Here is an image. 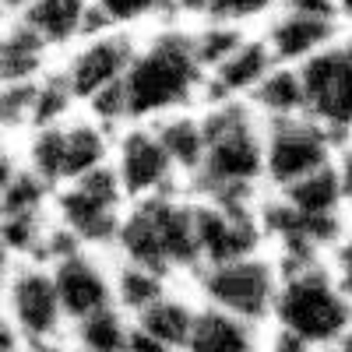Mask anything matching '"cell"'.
Here are the masks:
<instances>
[{"mask_svg": "<svg viewBox=\"0 0 352 352\" xmlns=\"http://www.w3.org/2000/svg\"><path fill=\"white\" fill-rule=\"evenodd\" d=\"M204 71L194 50L190 25L169 21L138 39L134 64L124 78V99L131 124H162L169 116L204 106Z\"/></svg>", "mask_w": 352, "mask_h": 352, "instance_id": "cell-1", "label": "cell"}, {"mask_svg": "<svg viewBox=\"0 0 352 352\" xmlns=\"http://www.w3.org/2000/svg\"><path fill=\"white\" fill-rule=\"evenodd\" d=\"M204 116V162L187 194L215 201L257 204L264 197V124L250 102L201 106Z\"/></svg>", "mask_w": 352, "mask_h": 352, "instance_id": "cell-2", "label": "cell"}, {"mask_svg": "<svg viewBox=\"0 0 352 352\" xmlns=\"http://www.w3.org/2000/svg\"><path fill=\"white\" fill-rule=\"evenodd\" d=\"M116 261L148 268L169 282L194 278L201 272L194 197L187 190L162 194L152 201H134L113 243Z\"/></svg>", "mask_w": 352, "mask_h": 352, "instance_id": "cell-3", "label": "cell"}, {"mask_svg": "<svg viewBox=\"0 0 352 352\" xmlns=\"http://www.w3.org/2000/svg\"><path fill=\"white\" fill-rule=\"evenodd\" d=\"M352 328V300L328 261L282 268L272 310V335L307 352H328Z\"/></svg>", "mask_w": 352, "mask_h": 352, "instance_id": "cell-4", "label": "cell"}, {"mask_svg": "<svg viewBox=\"0 0 352 352\" xmlns=\"http://www.w3.org/2000/svg\"><path fill=\"white\" fill-rule=\"evenodd\" d=\"M113 141H116V131H109L96 116L78 109L74 116H67L60 124H50V127L25 134L18 155L53 190H60L99 169H109Z\"/></svg>", "mask_w": 352, "mask_h": 352, "instance_id": "cell-5", "label": "cell"}, {"mask_svg": "<svg viewBox=\"0 0 352 352\" xmlns=\"http://www.w3.org/2000/svg\"><path fill=\"white\" fill-rule=\"evenodd\" d=\"M28 349L46 352L67 345L71 320L56 296V282L50 264L43 261H18L4 264V320Z\"/></svg>", "mask_w": 352, "mask_h": 352, "instance_id": "cell-6", "label": "cell"}, {"mask_svg": "<svg viewBox=\"0 0 352 352\" xmlns=\"http://www.w3.org/2000/svg\"><path fill=\"white\" fill-rule=\"evenodd\" d=\"M278 282H282V268L268 250L229 261V264H208V268H201L194 275V289L201 303L226 310L232 317H243L257 328L272 324Z\"/></svg>", "mask_w": 352, "mask_h": 352, "instance_id": "cell-7", "label": "cell"}, {"mask_svg": "<svg viewBox=\"0 0 352 352\" xmlns=\"http://www.w3.org/2000/svg\"><path fill=\"white\" fill-rule=\"evenodd\" d=\"M127 208L131 201L124 187L116 184L113 169H99L53 194L56 229H64L78 247H88V250H113Z\"/></svg>", "mask_w": 352, "mask_h": 352, "instance_id": "cell-8", "label": "cell"}, {"mask_svg": "<svg viewBox=\"0 0 352 352\" xmlns=\"http://www.w3.org/2000/svg\"><path fill=\"white\" fill-rule=\"evenodd\" d=\"M338 138L320 127L314 116L264 124V184L268 190H285L307 176L328 169L338 152Z\"/></svg>", "mask_w": 352, "mask_h": 352, "instance_id": "cell-9", "label": "cell"}, {"mask_svg": "<svg viewBox=\"0 0 352 352\" xmlns=\"http://www.w3.org/2000/svg\"><path fill=\"white\" fill-rule=\"evenodd\" d=\"M109 169L116 176V184L124 187L131 204L187 190L184 176L176 173L155 124H127V127L116 131Z\"/></svg>", "mask_w": 352, "mask_h": 352, "instance_id": "cell-10", "label": "cell"}, {"mask_svg": "<svg viewBox=\"0 0 352 352\" xmlns=\"http://www.w3.org/2000/svg\"><path fill=\"white\" fill-rule=\"evenodd\" d=\"M307 116L328 127L338 141L352 138V32H345L300 67Z\"/></svg>", "mask_w": 352, "mask_h": 352, "instance_id": "cell-11", "label": "cell"}, {"mask_svg": "<svg viewBox=\"0 0 352 352\" xmlns=\"http://www.w3.org/2000/svg\"><path fill=\"white\" fill-rule=\"evenodd\" d=\"M138 39L141 36L116 32V28H99V32L85 36L78 46H71L60 56L56 67H60L64 81L71 85L81 109L127 78V71L134 64V53H138Z\"/></svg>", "mask_w": 352, "mask_h": 352, "instance_id": "cell-12", "label": "cell"}, {"mask_svg": "<svg viewBox=\"0 0 352 352\" xmlns=\"http://www.w3.org/2000/svg\"><path fill=\"white\" fill-rule=\"evenodd\" d=\"M194 197V194H190ZM261 204V201H257ZM257 204L243 201H215V197H194V222H197V250L201 268L208 264H229L250 254H261L264 229Z\"/></svg>", "mask_w": 352, "mask_h": 352, "instance_id": "cell-13", "label": "cell"}, {"mask_svg": "<svg viewBox=\"0 0 352 352\" xmlns=\"http://www.w3.org/2000/svg\"><path fill=\"white\" fill-rule=\"evenodd\" d=\"M50 272L56 282V296L67 314L71 324L92 317L99 310L116 307V285H113V268H106L99 250L88 247H71L60 257L50 261Z\"/></svg>", "mask_w": 352, "mask_h": 352, "instance_id": "cell-14", "label": "cell"}, {"mask_svg": "<svg viewBox=\"0 0 352 352\" xmlns=\"http://www.w3.org/2000/svg\"><path fill=\"white\" fill-rule=\"evenodd\" d=\"M342 32H345V25L338 18L307 14V11H296L289 4H282L261 25V36L268 43L275 64H282V67H303L310 56L328 50Z\"/></svg>", "mask_w": 352, "mask_h": 352, "instance_id": "cell-15", "label": "cell"}, {"mask_svg": "<svg viewBox=\"0 0 352 352\" xmlns=\"http://www.w3.org/2000/svg\"><path fill=\"white\" fill-rule=\"evenodd\" d=\"M275 56L264 43L261 28L250 32L226 60L208 71V85H204V106L215 102H250V96L257 92V85L275 71Z\"/></svg>", "mask_w": 352, "mask_h": 352, "instance_id": "cell-16", "label": "cell"}, {"mask_svg": "<svg viewBox=\"0 0 352 352\" xmlns=\"http://www.w3.org/2000/svg\"><path fill=\"white\" fill-rule=\"evenodd\" d=\"M11 21H25L56 56H64L85 36L102 28L96 14V0H36L21 18Z\"/></svg>", "mask_w": 352, "mask_h": 352, "instance_id": "cell-17", "label": "cell"}, {"mask_svg": "<svg viewBox=\"0 0 352 352\" xmlns=\"http://www.w3.org/2000/svg\"><path fill=\"white\" fill-rule=\"evenodd\" d=\"M56 64H60V56L25 21H4V36H0V78H4V85L39 81Z\"/></svg>", "mask_w": 352, "mask_h": 352, "instance_id": "cell-18", "label": "cell"}, {"mask_svg": "<svg viewBox=\"0 0 352 352\" xmlns=\"http://www.w3.org/2000/svg\"><path fill=\"white\" fill-rule=\"evenodd\" d=\"M184 352H264V342L257 324L201 303Z\"/></svg>", "mask_w": 352, "mask_h": 352, "instance_id": "cell-19", "label": "cell"}, {"mask_svg": "<svg viewBox=\"0 0 352 352\" xmlns=\"http://www.w3.org/2000/svg\"><path fill=\"white\" fill-rule=\"evenodd\" d=\"M250 109L261 116V124H278V120H296L307 116V92L300 67H275L268 78L257 85L250 96Z\"/></svg>", "mask_w": 352, "mask_h": 352, "instance_id": "cell-20", "label": "cell"}, {"mask_svg": "<svg viewBox=\"0 0 352 352\" xmlns=\"http://www.w3.org/2000/svg\"><path fill=\"white\" fill-rule=\"evenodd\" d=\"M166 152L176 166V173L184 176V187L194 184V176L201 173L204 162V148H208V138H204V116L201 109L194 113H180V116H169V120L155 124Z\"/></svg>", "mask_w": 352, "mask_h": 352, "instance_id": "cell-21", "label": "cell"}, {"mask_svg": "<svg viewBox=\"0 0 352 352\" xmlns=\"http://www.w3.org/2000/svg\"><path fill=\"white\" fill-rule=\"evenodd\" d=\"M197 307H201V300L184 296V292L173 285L159 303H152L148 310L134 320V324H138L144 335H152V338H159V342H169V345H180V349H184L187 338H190V328H194Z\"/></svg>", "mask_w": 352, "mask_h": 352, "instance_id": "cell-22", "label": "cell"}, {"mask_svg": "<svg viewBox=\"0 0 352 352\" xmlns=\"http://www.w3.org/2000/svg\"><path fill=\"white\" fill-rule=\"evenodd\" d=\"M131 338H134V320L120 307H109L71 324L67 345L74 352H127Z\"/></svg>", "mask_w": 352, "mask_h": 352, "instance_id": "cell-23", "label": "cell"}, {"mask_svg": "<svg viewBox=\"0 0 352 352\" xmlns=\"http://www.w3.org/2000/svg\"><path fill=\"white\" fill-rule=\"evenodd\" d=\"M96 14L102 28H116V32L144 36L159 25L176 21L173 0H96Z\"/></svg>", "mask_w": 352, "mask_h": 352, "instance_id": "cell-24", "label": "cell"}, {"mask_svg": "<svg viewBox=\"0 0 352 352\" xmlns=\"http://www.w3.org/2000/svg\"><path fill=\"white\" fill-rule=\"evenodd\" d=\"M113 285H116V307L131 320H138L152 303H159L173 289L169 278H162L148 268H138V264H127V261L113 264Z\"/></svg>", "mask_w": 352, "mask_h": 352, "instance_id": "cell-25", "label": "cell"}, {"mask_svg": "<svg viewBox=\"0 0 352 352\" xmlns=\"http://www.w3.org/2000/svg\"><path fill=\"white\" fill-rule=\"evenodd\" d=\"M250 32L257 28H236V25H222V21H204V25H190V36H194V50L201 56L204 71H215L226 56L236 50Z\"/></svg>", "mask_w": 352, "mask_h": 352, "instance_id": "cell-26", "label": "cell"}, {"mask_svg": "<svg viewBox=\"0 0 352 352\" xmlns=\"http://www.w3.org/2000/svg\"><path fill=\"white\" fill-rule=\"evenodd\" d=\"M278 8L282 0H215L212 21L236 25V28H261Z\"/></svg>", "mask_w": 352, "mask_h": 352, "instance_id": "cell-27", "label": "cell"}, {"mask_svg": "<svg viewBox=\"0 0 352 352\" xmlns=\"http://www.w3.org/2000/svg\"><path fill=\"white\" fill-rule=\"evenodd\" d=\"M328 264H331V272H335L338 285L345 289V296L352 300V226H349V232H345V236L338 240V247L331 250Z\"/></svg>", "mask_w": 352, "mask_h": 352, "instance_id": "cell-28", "label": "cell"}, {"mask_svg": "<svg viewBox=\"0 0 352 352\" xmlns=\"http://www.w3.org/2000/svg\"><path fill=\"white\" fill-rule=\"evenodd\" d=\"M331 169H335V176H338V187H342L345 204H349V212H352V138H345V141L338 144Z\"/></svg>", "mask_w": 352, "mask_h": 352, "instance_id": "cell-29", "label": "cell"}, {"mask_svg": "<svg viewBox=\"0 0 352 352\" xmlns=\"http://www.w3.org/2000/svg\"><path fill=\"white\" fill-rule=\"evenodd\" d=\"M127 352H184L180 345H169V342H159L152 335H144L138 324H134V338H131V349Z\"/></svg>", "mask_w": 352, "mask_h": 352, "instance_id": "cell-30", "label": "cell"}, {"mask_svg": "<svg viewBox=\"0 0 352 352\" xmlns=\"http://www.w3.org/2000/svg\"><path fill=\"white\" fill-rule=\"evenodd\" d=\"M36 0H0V8H4V21H11V18H21L28 8H32Z\"/></svg>", "mask_w": 352, "mask_h": 352, "instance_id": "cell-31", "label": "cell"}, {"mask_svg": "<svg viewBox=\"0 0 352 352\" xmlns=\"http://www.w3.org/2000/svg\"><path fill=\"white\" fill-rule=\"evenodd\" d=\"M264 352H307V349H300V345H292V342H282V338H268V345H264Z\"/></svg>", "mask_w": 352, "mask_h": 352, "instance_id": "cell-32", "label": "cell"}, {"mask_svg": "<svg viewBox=\"0 0 352 352\" xmlns=\"http://www.w3.org/2000/svg\"><path fill=\"white\" fill-rule=\"evenodd\" d=\"M335 8H338V21L352 32V0H335Z\"/></svg>", "mask_w": 352, "mask_h": 352, "instance_id": "cell-33", "label": "cell"}, {"mask_svg": "<svg viewBox=\"0 0 352 352\" xmlns=\"http://www.w3.org/2000/svg\"><path fill=\"white\" fill-rule=\"evenodd\" d=\"M328 352H352V328H349V331H345V335H342V338L328 349Z\"/></svg>", "mask_w": 352, "mask_h": 352, "instance_id": "cell-34", "label": "cell"}, {"mask_svg": "<svg viewBox=\"0 0 352 352\" xmlns=\"http://www.w3.org/2000/svg\"><path fill=\"white\" fill-rule=\"evenodd\" d=\"M46 352H71V345H56V349H46Z\"/></svg>", "mask_w": 352, "mask_h": 352, "instance_id": "cell-35", "label": "cell"}]
</instances>
